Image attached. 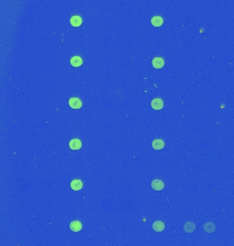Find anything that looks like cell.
Instances as JSON below:
<instances>
[{
  "instance_id": "obj_1",
  "label": "cell",
  "mask_w": 234,
  "mask_h": 246,
  "mask_svg": "<svg viewBox=\"0 0 234 246\" xmlns=\"http://www.w3.org/2000/svg\"><path fill=\"white\" fill-rule=\"evenodd\" d=\"M69 104L73 109H80L82 106V102L79 98L73 97L69 99Z\"/></svg>"
},
{
  "instance_id": "obj_2",
  "label": "cell",
  "mask_w": 234,
  "mask_h": 246,
  "mask_svg": "<svg viewBox=\"0 0 234 246\" xmlns=\"http://www.w3.org/2000/svg\"><path fill=\"white\" fill-rule=\"evenodd\" d=\"M151 107L155 110H160L164 107V102L161 98H154L151 101Z\"/></svg>"
},
{
  "instance_id": "obj_3",
  "label": "cell",
  "mask_w": 234,
  "mask_h": 246,
  "mask_svg": "<svg viewBox=\"0 0 234 246\" xmlns=\"http://www.w3.org/2000/svg\"><path fill=\"white\" fill-rule=\"evenodd\" d=\"M151 187L155 191H161L164 187V183L162 181L155 179L151 182Z\"/></svg>"
},
{
  "instance_id": "obj_4",
  "label": "cell",
  "mask_w": 234,
  "mask_h": 246,
  "mask_svg": "<svg viewBox=\"0 0 234 246\" xmlns=\"http://www.w3.org/2000/svg\"><path fill=\"white\" fill-rule=\"evenodd\" d=\"M69 147L73 151L79 150L82 148V142L79 139H73L69 142Z\"/></svg>"
},
{
  "instance_id": "obj_5",
  "label": "cell",
  "mask_w": 234,
  "mask_h": 246,
  "mask_svg": "<svg viewBox=\"0 0 234 246\" xmlns=\"http://www.w3.org/2000/svg\"><path fill=\"white\" fill-rule=\"evenodd\" d=\"M71 187L74 191H79L83 187V183L79 179H75L71 181Z\"/></svg>"
},
{
  "instance_id": "obj_6",
  "label": "cell",
  "mask_w": 234,
  "mask_h": 246,
  "mask_svg": "<svg viewBox=\"0 0 234 246\" xmlns=\"http://www.w3.org/2000/svg\"><path fill=\"white\" fill-rule=\"evenodd\" d=\"M153 66L155 69H162L164 66V60L162 58H155L152 60Z\"/></svg>"
},
{
  "instance_id": "obj_7",
  "label": "cell",
  "mask_w": 234,
  "mask_h": 246,
  "mask_svg": "<svg viewBox=\"0 0 234 246\" xmlns=\"http://www.w3.org/2000/svg\"><path fill=\"white\" fill-rule=\"evenodd\" d=\"M164 145H165V144H164V142L162 140V139H154L152 142L153 148L155 150H157V151L162 149L164 147Z\"/></svg>"
},
{
  "instance_id": "obj_8",
  "label": "cell",
  "mask_w": 234,
  "mask_h": 246,
  "mask_svg": "<svg viewBox=\"0 0 234 246\" xmlns=\"http://www.w3.org/2000/svg\"><path fill=\"white\" fill-rule=\"evenodd\" d=\"M70 228L73 232H79L82 228V225L80 222L79 221H73L70 224Z\"/></svg>"
},
{
  "instance_id": "obj_9",
  "label": "cell",
  "mask_w": 234,
  "mask_h": 246,
  "mask_svg": "<svg viewBox=\"0 0 234 246\" xmlns=\"http://www.w3.org/2000/svg\"><path fill=\"white\" fill-rule=\"evenodd\" d=\"M70 23L73 27H79L82 25V19L81 17L78 16V15H76V16H73L71 18Z\"/></svg>"
},
{
  "instance_id": "obj_10",
  "label": "cell",
  "mask_w": 234,
  "mask_h": 246,
  "mask_svg": "<svg viewBox=\"0 0 234 246\" xmlns=\"http://www.w3.org/2000/svg\"><path fill=\"white\" fill-rule=\"evenodd\" d=\"M165 225L163 223V222L156 221L153 224V229L155 232H162L164 230Z\"/></svg>"
},
{
  "instance_id": "obj_11",
  "label": "cell",
  "mask_w": 234,
  "mask_h": 246,
  "mask_svg": "<svg viewBox=\"0 0 234 246\" xmlns=\"http://www.w3.org/2000/svg\"><path fill=\"white\" fill-rule=\"evenodd\" d=\"M151 24L155 27H160L163 24V19L159 16H155L153 17L151 20Z\"/></svg>"
},
{
  "instance_id": "obj_12",
  "label": "cell",
  "mask_w": 234,
  "mask_h": 246,
  "mask_svg": "<svg viewBox=\"0 0 234 246\" xmlns=\"http://www.w3.org/2000/svg\"><path fill=\"white\" fill-rule=\"evenodd\" d=\"M184 229L186 232L191 233L194 231L195 229H196V226H195V224L194 222H187L184 225Z\"/></svg>"
},
{
  "instance_id": "obj_13",
  "label": "cell",
  "mask_w": 234,
  "mask_h": 246,
  "mask_svg": "<svg viewBox=\"0 0 234 246\" xmlns=\"http://www.w3.org/2000/svg\"><path fill=\"white\" fill-rule=\"evenodd\" d=\"M71 65L74 67H79L80 66L82 63H83V61H82V59L79 56H74L73 58H71Z\"/></svg>"
},
{
  "instance_id": "obj_14",
  "label": "cell",
  "mask_w": 234,
  "mask_h": 246,
  "mask_svg": "<svg viewBox=\"0 0 234 246\" xmlns=\"http://www.w3.org/2000/svg\"><path fill=\"white\" fill-rule=\"evenodd\" d=\"M204 229L206 232L207 233H212L215 231L216 226L215 225L212 223V222H207L205 223L204 226Z\"/></svg>"
}]
</instances>
